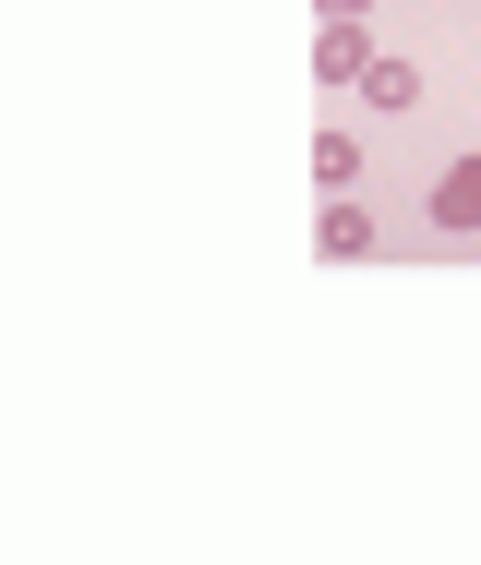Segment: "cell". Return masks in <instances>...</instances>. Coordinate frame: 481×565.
I'll return each mask as SVG.
<instances>
[{"mask_svg":"<svg viewBox=\"0 0 481 565\" xmlns=\"http://www.w3.org/2000/svg\"><path fill=\"white\" fill-rule=\"evenodd\" d=\"M373 181H385V169H373V145L325 120V132H313V193H373Z\"/></svg>","mask_w":481,"mask_h":565,"instance_id":"3","label":"cell"},{"mask_svg":"<svg viewBox=\"0 0 481 565\" xmlns=\"http://www.w3.org/2000/svg\"><path fill=\"white\" fill-rule=\"evenodd\" d=\"M361 73H373V24H325V36H313V85H325V97H350Z\"/></svg>","mask_w":481,"mask_h":565,"instance_id":"4","label":"cell"},{"mask_svg":"<svg viewBox=\"0 0 481 565\" xmlns=\"http://www.w3.org/2000/svg\"><path fill=\"white\" fill-rule=\"evenodd\" d=\"M325 24H373V0H325Z\"/></svg>","mask_w":481,"mask_h":565,"instance_id":"5","label":"cell"},{"mask_svg":"<svg viewBox=\"0 0 481 565\" xmlns=\"http://www.w3.org/2000/svg\"><path fill=\"white\" fill-rule=\"evenodd\" d=\"M373 193H397V205L421 217V241H434V253H470V241H481V145L434 157V169H385Z\"/></svg>","mask_w":481,"mask_h":565,"instance_id":"1","label":"cell"},{"mask_svg":"<svg viewBox=\"0 0 481 565\" xmlns=\"http://www.w3.org/2000/svg\"><path fill=\"white\" fill-rule=\"evenodd\" d=\"M470 253H481V241H470Z\"/></svg>","mask_w":481,"mask_h":565,"instance_id":"6","label":"cell"},{"mask_svg":"<svg viewBox=\"0 0 481 565\" xmlns=\"http://www.w3.org/2000/svg\"><path fill=\"white\" fill-rule=\"evenodd\" d=\"M350 97H361V109H373V120H385V132H409V120L434 109V73H421L409 49H373V73H361Z\"/></svg>","mask_w":481,"mask_h":565,"instance_id":"2","label":"cell"}]
</instances>
